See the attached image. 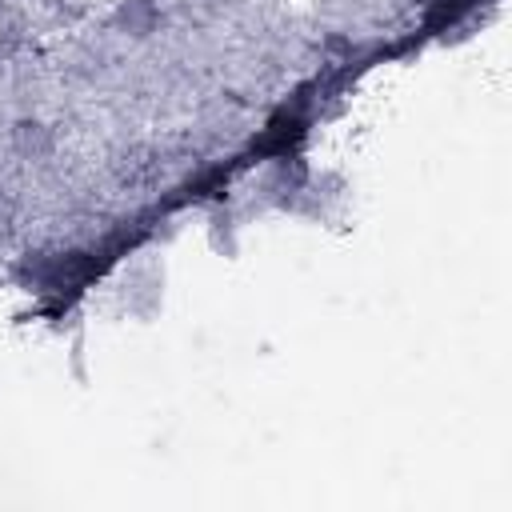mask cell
I'll return each mask as SVG.
<instances>
[{
	"instance_id": "6da1fadb",
	"label": "cell",
	"mask_w": 512,
	"mask_h": 512,
	"mask_svg": "<svg viewBox=\"0 0 512 512\" xmlns=\"http://www.w3.org/2000/svg\"><path fill=\"white\" fill-rule=\"evenodd\" d=\"M156 20H160V8H156L152 0H120V8H116V24H120V32H128V36H148V32H156Z\"/></svg>"
},
{
	"instance_id": "7a4b0ae2",
	"label": "cell",
	"mask_w": 512,
	"mask_h": 512,
	"mask_svg": "<svg viewBox=\"0 0 512 512\" xmlns=\"http://www.w3.org/2000/svg\"><path fill=\"white\" fill-rule=\"evenodd\" d=\"M12 148L28 160H44L52 152V132L40 124V120H16L12 128Z\"/></svg>"
},
{
	"instance_id": "3957f363",
	"label": "cell",
	"mask_w": 512,
	"mask_h": 512,
	"mask_svg": "<svg viewBox=\"0 0 512 512\" xmlns=\"http://www.w3.org/2000/svg\"><path fill=\"white\" fill-rule=\"evenodd\" d=\"M8 232H12V200L0 196V236H8Z\"/></svg>"
}]
</instances>
